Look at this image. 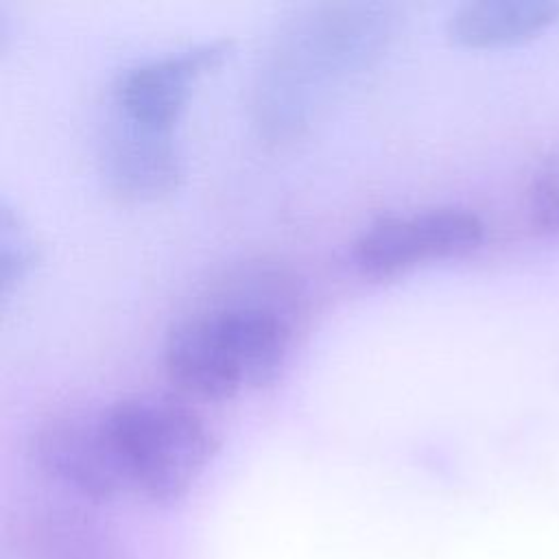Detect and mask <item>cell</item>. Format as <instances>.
Masks as SVG:
<instances>
[{
  "mask_svg": "<svg viewBox=\"0 0 559 559\" xmlns=\"http://www.w3.org/2000/svg\"><path fill=\"white\" fill-rule=\"evenodd\" d=\"M297 310V280L286 269L269 262L234 269L170 325L164 343L170 382L212 400L273 382L286 362Z\"/></svg>",
  "mask_w": 559,
  "mask_h": 559,
  "instance_id": "cell-1",
  "label": "cell"
},
{
  "mask_svg": "<svg viewBox=\"0 0 559 559\" xmlns=\"http://www.w3.org/2000/svg\"><path fill=\"white\" fill-rule=\"evenodd\" d=\"M382 4H321L297 15L273 41L255 81V120L271 138L297 133L341 79L382 46Z\"/></svg>",
  "mask_w": 559,
  "mask_h": 559,
  "instance_id": "cell-2",
  "label": "cell"
},
{
  "mask_svg": "<svg viewBox=\"0 0 559 559\" xmlns=\"http://www.w3.org/2000/svg\"><path fill=\"white\" fill-rule=\"evenodd\" d=\"M124 491L153 502L181 498L203 474L214 435L203 417L168 395H133L103 408Z\"/></svg>",
  "mask_w": 559,
  "mask_h": 559,
  "instance_id": "cell-3",
  "label": "cell"
},
{
  "mask_svg": "<svg viewBox=\"0 0 559 559\" xmlns=\"http://www.w3.org/2000/svg\"><path fill=\"white\" fill-rule=\"evenodd\" d=\"M485 240V223L465 207L439 205L389 214L369 223L352 242L362 275L389 277L428 260L465 255Z\"/></svg>",
  "mask_w": 559,
  "mask_h": 559,
  "instance_id": "cell-4",
  "label": "cell"
},
{
  "mask_svg": "<svg viewBox=\"0 0 559 559\" xmlns=\"http://www.w3.org/2000/svg\"><path fill=\"white\" fill-rule=\"evenodd\" d=\"M39 467L90 500H109L127 493L107 435L103 408H72L46 417L33 435Z\"/></svg>",
  "mask_w": 559,
  "mask_h": 559,
  "instance_id": "cell-5",
  "label": "cell"
},
{
  "mask_svg": "<svg viewBox=\"0 0 559 559\" xmlns=\"http://www.w3.org/2000/svg\"><path fill=\"white\" fill-rule=\"evenodd\" d=\"M229 48L231 39L216 37L127 68L114 83L118 116L153 129H173L194 79L221 63Z\"/></svg>",
  "mask_w": 559,
  "mask_h": 559,
  "instance_id": "cell-6",
  "label": "cell"
},
{
  "mask_svg": "<svg viewBox=\"0 0 559 559\" xmlns=\"http://www.w3.org/2000/svg\"><path fill=\"white\" fill-rule=\"evenodd\" d=\"M103 151L105 177L114 190L133 199H153L173 190L181 177V157L170 129H153L116 118Z\"/></svg>",
  "mask_w": 559,
  "mask_h": 559,
  "instance_id": "cell-7",
  "label": "cell"
},
{
  "mask_svg": "<svg viewBox=\"0 0 559 559\" xmlns=\"http://www.w3.org/2000/svg\"><path fill=\"white\" fill-rule=\"evenodd\" d=\"M559 24L555 0H476L448 17V35L467 48L513 46Z\"/></svg>",
  "mask_w": 559,
  "mask_h": 559,
  "instance_id": "cell-8",
  "label": "cell"
},
{
  "mask_svg": "<svg viewBox=\"0 0 559 559\" xmlns=\"http://www.w3.org/2000/svg\"><path fill=\"white\" fill-rule=\"evenodd\" d=\"M37 258V249L33 245L31 234L20 221L7 201L0 205V280L2 290L9 293L15 284H20L26 273L33 269Z\"/></svg>",
  "mask_w": 559,
  "mask_h": 559,
  "instance_id": "cell-9",
  "label": "cell"
},
{
  "mask_svg": "<svg viewBox=\"0 0 559 559\" xmlns=\"http://www.w3.org/2000/svg\"><path fill=\"white\" fill-rule=\"evenodd\" d=\"M531 221L546 231H559V151L548 155L528 188Z\"/></svg>",
  "mask_w": 559,
  "mask_h": 559,
  "instance_id": "cell-10",
  "label": "cell"
}]
</instances>
